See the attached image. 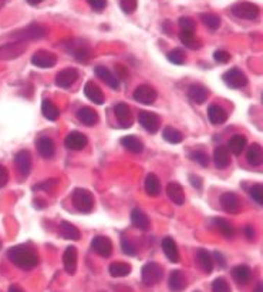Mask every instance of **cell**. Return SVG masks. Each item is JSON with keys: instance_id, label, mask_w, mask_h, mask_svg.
<instances>
[{"instance_id": "cell-1", "label": "cell", "mask_w": 263, "mask_h": 292, "mask_svg": "<svg viewBox=\"0 0 263 292\" xmlns=\"http://www.w3.org/2000/svg\"><path fill=\"white\" fill-rule=\"evenodd\" d=\"M7 258L12 261V264L19 266L25 271L33 269L39 265V255L32 246L29 245H16L12 246L7 251Z\"/></svg>"}, {"instance_id": "cell-2", "label": "cell", "mask_w": 263, "mask_h": 292, "mask_svg": "<svg viewBox=\"0 0 263 292\" xmlns=\"http://www.w3.org/2000/svg\"><path fill=\"white\" fill-rule=\"evenodd\" d=\"M76 210L83 214H90L94 208V197L86 188H76L71 194Z\"/></svg>"}, {"instance_id": "cell-3", "label": "cell", "mask_w": 263, "mask_h": 292, "mask_svg": "<svg viewBox=\"0 0 263 292\" xmlns=\"http://www.w3.org/2000/svg\"><path fill=\"white\" fill-rule=\"evenodd\" d=\"M49 33L46 26L39 25V23H32L21 30H17L12 34V37L16 39L17 41H29V40H40L43 37H46V34Z\"/></svg>"}, {"instance_id": "cell-4", "label": "cell", "mask_w": 263, "mask_h": 292, "mask_svg": "<svg viewBox=\"0 0 263 292\" xmlns=\"http://www.w3.org/2000/svg\"><path fill=\"white\" fill-rule=\"evenodd\" d=\"M164 278V269L158 262H147L141 269V279L145 286H154Z\"/></svg>"}, {"instance_id": "cell-5", "label": "cell", "mask_w": 263, "mask_h": 292, "mask_svg": "<svg viewBox=\"0 0 263 292\" xmlns=\"http://www.w3.org/2000/svg\"><path fill=\"white\" fill-rule=\"evenodd\" d=\"M230 12L233 16H236L239 19L245 20H255L259 16L260 9L255 3H250V2H239L236 5L230 7Z\"/></svg>"}, {"instance_id": "cell-6", "label": "cell", "mask_w": 263, "mask_h": 292, "mask_svg": "<svg viewBox=\"0 0 263 292\" xmlns=\"http://www.w3.org/2000/svg\"><path fill=\"white\" fill-rule=\"evenodd\" d=\"M222 79H224L225 84L230 87V88H233V90L244 88V87L248 84L246 74H245L241 69H237V67H232L228 72H225Z\"/></svg>"}, {"instance_id": "cell-7", "label": "cell", "mask_w": 263, "mask_h": 292, "mask_svg": "<svg viewBox=\"0 0 263 292\" xmlns=\"http://www.w3.org/2000/svg\"><path fill=\"white\" fill-rule=\"evenodd\" d=\"M27 50L26 41H14L0 46V60H14L20 57Z\"/></svg>"}, {"instance_id": "cell-8", "label": "cell", "mask_w": 263, "mask_h": 292, "mask_svg": "<svg viewBox=\"0 0 263 292\" xmlns=\"http://www.w3.org/2000/svg\"><path fill=\"white\" fill-rule=\"evenodd\" d=\"M134 100L139 103V104H144V106H151L155 103L158 94L157 90L154 87L148 86V84H142V86H138L135 90H134V94H132Z\"/></svg>"}, {"instance_id": "cell-9", "label": "cell", "mask_w": 263, "mask_h": 292, "mask_svg": "<svg viewBox=\"0 0 263 292\" xmlns=\"http://www.w3.org/2000/svg\"><path fill=\"white\" fill-rule=\"evenodd\" d=\"M14 164L19 174L26 178L32 173V168H33V161H32V154L27 150H20L19 153L14 155Z\"/></svg>"}, {"instance_id": "cell-10", "label": "cell", "mask_w": 263, "mask_h": 292, "mask_svg": "<svg viewBox=\"0 0 263 292\" xmlns=\"http://www.w3.org/2000/svg\"><path fill=\"white\" fill-rule=\"evenodd\" d=\"M138 121L139 124L142 126V128L151 134L157 133L158 130H159V127H161V119H159V116L155 113H151V111H145V110L139 111Z\"/></svg>"}, {"instance_id": "cell-11", "label": "cell", "mask_w": 263, "mask_h": 292, "mask_svg": "<svg viewBox=\"0 0 263 292\" xmlns=\"http://www.w3.org/2000/svg\"><path fill=\"white\" fill-rule=\"evenodd\" d=\"M57 63V56L47 50H37L32 56V64L39 69H52Z\"/></svg>"}, {"instance_id": "cell-12", "label": "cell", "mask_w": 263, "mask_h": 292, "mask_svg": "<svg viewBox=\"0 0 263 292\" xmlns=\"http://www.w3.org/2000/svg\"><path fill=\"white\" fill-rule=\"evenodd\" d=\"M91 248L94 253L103 257V258H108L112 254V242L111 239L104 235H95L91 241Z\"/></svg>"}, {"instance_id": "cell-13", "label": "cell", "mask_w": 263, "mask_h": 292, "mask_svg": "<svg viewBox=\"0 0 263 292\" xmlns=\"http://www.w3.org/2000/svg\"><path fill=\"white\" fill-rule=\"evenodd\" d=\"M79 70L73 69V67H67L64 70H61L60 73L56 76V84L60 88H70V87L79 80Z\"/></svg>"}, {"instance_id": "cell-14", "label": "cell", "mask_w": 263, "mask_h": 292, "mask_svg": "<svg viewBox=\"0 0 263 292\" xmlns=\"http://www.w3.org/2000/svg\"><path fill=\"white\" fill-rule=\"evenodd\" d=\"M87 144H88V140H87L86 134L80 133V131H71V133H68L66 140H64V146H66L68 150H73V151H81Z\"/></svg>"}, {"instance_id": "cell-15", "label": "cell", "mask_w": 263, "mask_h": 292, "mask_svg": "<svg viewBox=\"0 0 263 292\" xmlns=\"http://www.w3.org/2000/svg\"><path fill=\"white\" fill-rule=\"evenodd\" d=\"M221 206L225 213L237 214L241 211V199L235 193H224L221 195Z\"/></svg>"}, {"instance_id": "cell-16", "label": "cell", "mask_w": 263, "mask_h": 292, "mask_svg": "<svg viewBox=\"0 0 263 292\" xmlns=\"http://www.w3.org/2000/svg\"><path fill=\"white\" fill-rule=\"evenodd\" d=\"M188 97L192 103L195 104H204L205 101L209 97V90L199 83H194L188 87Z\"/></svg>"}, {"instance_id": "cell-17", "label": "cell", "mask_w": 263, "mask_h": 292, "mask_svg": "<svg viewBox=\"0 0 263 292\" xmlns=\"http://www.w3.org/2000/svg\"><path fill=\"white\" fill-rule=\"evenodd\" d=\"M114 113H115V117L118 120L121 127L128 128V127L132 126V113L131 110H130V107H128V104H125V103H117V104L114 106Z\"/></svg>"}, {"instance_id": "cell-18", "label": "cell", "mask_w": 263, "mask_h": 292, "mask_svg": "<svg viewBox=\"0 0 263 292\" xmlns=\"http://www.w3.org/2000/svg\"><path fill=\"white\" fill-rule=\"evenodd\" d=\"M63 264L67 274L74 275L77 271V248L76 246H67L63 254Z\"/></svg>"}, {"instance_id": "cell-19", "label": "cell", "mask_w": 263, "mask_h": 292, "mask_svg": "<svg viewBox=\"0 0 263 292\" xmlns=\"http://www.w3.org/2000/svg\"><path fill=\"white\" fill-rule=\"evenodd\" d=\"M95 74L99 76V79L104 81L108 87H111L112 90H118L119 88V80L115 74L112 73L110 69L105 66H97L95 67Z\"/></svg>"}, {"instance_id": "cell-20", "label": "cell", "mask_w": 263, "mask_h": 292, "mask_svg": "<svg viewBox=\"0 0 263 292\" xmlns=\"http://www.w3.org/2000/svg\"><path fill=\"white\" fill-rule=\"evenodd\" d=\"M84 94H86V97L90 101H92L94 104H97V106H101V104H104L105 101V97L103 92H101V88H100L94 81H87L86 86H84Z\"/></svg>"}, {"instance_id": "cell-21", "label": "cell", "mask_w": 263, "mask_h": 292, "mask_svg": "<svg viewBox=\"0 0 263 292\" xmlns=\"http://www.w3.org/2000/svg\"><path fill=\"white\" fill-rule=\"evenodd\" d=\"M162 245V251H164L165 257L170 259V262L177 264L179 262V251H178L177 242L171 238V237H165L161 242Z\"/></svg>"}, {"instance_id": "cell-22", "label": "cell", "mask_w": 263, "mask_h": 292, "mask_svg": "<svg viewBox=\"0 0 263 292\" xmlns=\"http://www.w3.org/2000/svg\"><path fill=\"white\" fill-rule=\"evenodd\" d=\"M37 146V151L43 157V159H53L54 154H56V146H54V141L49 137H40L36 143Z\"/></svg>"}, {"instance_id": "cell-23", "label": "cell", "mask_w": 263, "mask_h": 292, "mask_svg": "<svg viewBox=\"0 0 263 292\" xmlns=\"http://www.w3.org/2000/svg\"><path fill=\"white\" fill-rule=\"evenodd\" d=\"M168 286L172 292H182L186 288V277L181 269L172 271L168 279Z\"/></svg>"}, {"instance_id": "cell-24", "label": "cell", "mask_w": 263, "mask_h": 292, "mask_svg": "<svg viewBox=\"0 0 263 292\" xmlns=\"http://www.w3.org/2000/svg\"><path fill=\"white\" fill-rule=\"evenodd\" d=\"M232 278L239 285H246L252 279V269L248 265H236L232 268Z\"/></svg>"}, {"instance_id": "cell-25", "label": "cell", "mask_w": 263, "mask_h": 292, "mask_svg": "<svg viewBox=\"0 0 263 292\" xmlns=\"http://www.w3.org/2000/svg\"><path fill=\"white\" fill-rule=\"evenodd\" d=\"M166 194H168V197H170L172 203L177 204V206H182L185 203L184 188L177 181H172L166 186Z\"/></svg>"}, {"instance_id": "cell-26", "label": "cell", "mask_w": 263, "mask_h": 292, "mask_svg": "<svg viewBox=\"0 0 263 292\" xmlns=\"http://www.w3.org/2000/svg\"><path fill=\"white\" fill-rule=\"evenodd\" d=\"M77 119L84 124V126H95L99 123V114L91 107H81L77 111Z\"/></svg>"}, {"instance_id": "cell-27", "label": "cell", "mask_w": 263, "mask_h": 292, "mask_svg": "<svg viewBox=\"0 0 263 292\" xmlns=\"http://www.w3.org/2000/svg\"><path fill=\"white\" fill-rule=\"evenodd\" d=\"M208 117H209L210 123L215 124V126L224 124L225 121L228 120V111L219 104H212L208 108Z\"/></svg>"}, {"instance_id": "cell-28", "label": "cell", "mask_w": 263, "mask_h": 292, "mask_svg": "<svg viewBox=\"0 0 263 292\" xmlns=\"http://www.w3.org/2000/svg\"><path fill=\"white\" fill-rule=\"evenodd\" d=\"M197 261L199 268H201L204 273L206 274L212 273V269H213V257L210 255V253H208V251L204 250V248L198 250Z\"/></svg>"}, {"instance_id": "cell-29", "label": "cell", "mask_w": 263, "mask_h": 292, "mask_svg": "<svg viewBox=\"0 0 263 292\" xmlns=\"http://www.w3.org/2000/svg\"><path fill=\"white\" fill-rule=\"evenodd\" d=\"M213 161H215V166H217L219 170H224L226 167H229L230 155L228 148L225 146L217 147L215 151H213Z\"/></svg>"}, {"instance_id": "cell-30", "label": "cell", "mask_w": 263, "mask_h": 292, "mask_svg": "<svg viewBox=\"0 0 263 292\" xmlns=\"http://www.w3.org/2000/svg\"><path fill=\"white\" fill-rule=\"evenodd\" d=\"M60 235L64 239H71V241H79L81 237L79 228L68 221L60 222Z\"/></svg>"}, {"instance_id": "cell-31", "label": "cell", "mask_w": 263, "mask_h": 292, "mask_svg": "<svg viewBox=\"0 0 263 292\" xmlns=\"http://www.w3.org/2000/svg\"><path fill=\"white\" fill-rule=\"evenodd\" d=\"M121 144L123 147H125L130 153H134V154H139L144 151V143L138 139V137H135V136H125L121 139Z\"/></svg>"}, {"instance_id": "cell-32", "label": "cell", "mask_w": 263, "mask_h": 292, "mask_svg": "<svg viewBox=\"0 0 263 292\" xmlns=\"http://www.w3.org/2000/svg\"><path fill=\"white\" fill-rule=\"evenodd\" d=\"M131 221L134 227H137L141 231H147L150 228V218H148V215L142 210H139V208H134L131 211Z\"/></svg>"}, {"instance_id": "cell-33", "label": "cell", "mask_w": 263, "mask_h": 292, "mask_svg": "<svg viewBox=\"0 0 263 292\" xmlns=\"http://www.w3.org/2000/svg\"><path fill=\"white\" fill-rule=\"evenodd\" d=\"M145 193L150 197H158L161 193V183L154 173H150L145 178Z\"/></svg>"}, {"instance_id": "cell-34", "label": "cell", "mask_w": 263, "mask_h": 292, "mask_svg": "<svg viewBox=\"0 0 263 292\" xmlns=\"http://www.w3.org/2000/svg\"><path fill=\"white\" fill-rule=\"evenodd\" d=\"M246 137L242 136V134H235L232 139L228 141V151H230L232 154H235V155H239V154H242V151L245 150V147H246Z\"/></svg>"}, {"instance_id": "cell-35", "label": "cell", "mask_w": 263, "mask_h": 292, "mask_svg": "<svg viewBox=\"0 0 263 292\" xmlns=\"http://www.w3.org/2000/svg\"><path fill=\"white\" fill-rule=\"evenodd\" d=\"M246 160L249 163L250 166L259 167L262 164L263 161V153H262V147L259 144H252V146L248 148V153H246Z\"/></svg>"}, {"instance_id": "cell-36", "label": "cell", "mask_w": 263, "mask_h": 292, "mask_svg": "<svg viewBox=\"0 0 263 292\" xmlns=\"http://www.w3.org/2000/svg\"><path fill=\"white\" fill-rule=\"evenodd\" d=\"M73 52L74 59L77 60L79 63H88L92 57L91 49L86 44H79V46H73V50H70V53Z\"/></svg>"}, {"instance_id": "cell-37", "label": "cell", "mask_w": 263, "mask_h": 292, "mask_svg": "<svg viewBox=\"0 0 263 292\" xmlns=\"http://www.w3.org/2000/svg\"><path fill=\"white\" fill-rule=\"evenodd\" d=\"M131 265L127 262H112L108 268V273L114 278H124V277L131 274Z\"/></svg>"}, {"instance_id": "cell-38", "label": "cell", "mask_w": 263, "mask_h": 292, "mask_svg": "<svg viewBox=\"0 0 263 292\" xmlns=\"http://www.w3.org/2000/svg\"><path fill=\"white\" fill-rule=\"evenodd\" d=\"M179 40L185 47L191 49V50H197L201 49V41L195 37V32H186V30H181L179 32Z\"/></svg>"}, {"instance_id": "cell-39", "label": "cell", "mask_w": 263, "mask_h": 292, "mask_svg": "<svg viewBox=\"0 0 263 292\" xmlns=\"http://www.w3.org/2000/svg\"><path fill=\"white\" fill-rule=\"evenodd\" d=\"M41 113H43V116H44L47 120L56 121V120L59 119L60 110L59 107L56 106L52 100H43V103H41Z\"/></svg>"}, {"instance_id": "cell-40", "label": "cell", "mask_w": 263, "mask_h": 292, "mask_svg": "<svg viewBox=\"0 0 263 292\" xmlns=\"http://www.w3.org/2000/svg\"><path fill=\"white\" fill-rule=\"evenodd\" d=\"M215 226L219 230V233L224 235L225 238H233V235H235V228L233 226L230 224L228 219L225 218H215Z\"/></svg>"}, {"instance_id": "cell-41", "label": "cell", "mask_w": 263, "mask_h": 292, "mask_svg": "<svg viewBox=\"0 0 263 292\" xmlns=\"http://www.w3.org/2000/svg\"><path fill=\"white\" fill-rule=\"evenodd\" d=\"M162 137H164L165 141H168L170 144H179V143H182V140H184V136L182 133L177 130V128H174V127H165L164 131H162Z\"/></svg>"}, {"instance_id": "cell-42", "label": "cell", "mask_w": 263, "mask_h": 292, "mask_svg": "<svg viewBox=\"0 0 263 292\" xmlns=\"http://www.w3.org/2000/svg\"><path fill=\"white\" fill-rule=\"evenodd\" d=\"M201 20L204 21V25L210 30H217L221 26V17L215 13H202L201 16Z\"/></svg>"}, {"instance_id": "cell-43", "label": "cell", "mask_w": 263, "mask_h": 292, "mask_svg": "<svg viewBox=\"0 0 263 292\" xmlns=\"http://www.w3.org/2000/svg\"><path fill=\"white\" fill-rule=\"evenodd\" d=\"M166 57H168V60L171 63L177 64V66H182V64H185V61H186V56H185V52L182 49H174V50H171L170 53L166 54Z\"/></svg>"}, {"instance_id": "cell-44", "label": "cell", "mask_w": 263, "mask_h": 292, "mask_svg": "<svg viewBox=\"0 0 263 292\" xmlns=\"http://www.w3.org/2000/svg\"><path fill=\"white\" fill-rule=\"evenodd\" d=\"M250 193V197L253 198V201H256L259 206H263V186L262 184H253V186L250 187L249 190Z\"/></svg>"}, {"instance_id": "cell-45", "label": "cell", "mask_w": 263, "mask_h": 292, "mask_svg": "<svg viewBox=\"0 0 263 292\" xmlns=\"http://www.w3.org/2000/svg\"><path fill=\"white\" fill-rule=\"evenodd\" d=\"M212 292H232L228 281L222 277L217 278L212 282Z\"/></svg>"}, {"instance_id": "cell-46", "label": "cell", "mask_w": 263, "mask_h": 292, "mask_svg": "<svg viewBox=\"0 0 263 292\" xmlns=\"http://www.w3.org/2000/svg\"><path fill=\"white\" fill-rule=\"evenodd\" d=\"M119 7L125 14H132L138 7V0H119Z\"/></svg>"}, {"instance_id": "cell-47", "label": "cell", "mask_w": 263, "mask_h": 292, "mask_svg": "<svg viewBox=\"0 0 263 292\" xmlns=\"http://www.w3.org/2000/svg\"><path fill=\"white\" fill-rule=\"evenodd\" d=\"M121 250H123V253H124L125 255H128V257H134V255L137 254V246L134 245V242L128 238L121 239Z\"/></svg>"}, {"instance_id": "cell-48", "label": "cell", "mask_w": 263, "mask_h": 292, "mask_svg": "<svg viewBox=\"0 0 263 292\" xmlns=\"http://www.w3.org/2000/svg\"><path fill=\"white\" fill-rule=\"evenodd\" d=\"M179 27L181 30H186V32H195L197 29V21L192 19V17H188V16H184L179 19Z\"/></svg>"}, {"instance_id": "cell-49", "label": "cell", "mask_w": 263, "mask_h": 292, "mask_svg": "<svg viewBox=\"0 0 263 292\" xmlns=\"http://www.w3.org/2000/svg\"><path fill=\"white\" fill-rule=\"evenodd\" d=\"M191 159L194 160V161H197L198 164H201L202 167L209 166V157H208V154L202 151V150L194 151V153L191 154Z\"/></svg>"}, {"instance_id": "cell-50", "label": "cell", "mask_w": 263, "mask_h": 292, "mask_svg": "<svg viewBox=\"0 0 263 292\" xmlns=\"http://www.w3.org/2000/svg\"><path fill=\"white\" fill-rule=\"evenodd\" d=\"M213 59H215V61L219 63V64H226L230 60V54L228 53L226 50H217V52L213 53Z\"/></svg>"}, {"instance_id": "cell-51", "label": "cell", "mask_w": 263, "mask_h": 292, "mask_svg": "<svg viewBox=\"0 0 263 292\" xmlns=\"http://www.w3.org/2000/svg\"><path fill=\"white\" fill-rule=\"evenodd\" d=\"M87 3L95 12H103L107 7V0H87Z\"/></svg>"}, {"instance_id": "cell-52", "label": "cell", "mask_w": 263, "mask_h": 292, "mask_svg": "<svg viewBox=\"0 0 263 292\" xmlns=\"http://www.w3.org/2000/svg\"><path fill=\"white\" fill-rule=\"evenodd\" d=\"M7 181H9V171L3 164H0V188L6 186Z\"/></svg>"}, {"instance_id": "cell-53", "label": "cell", "mask_w": 263, "mask_h": 292, "mask_svg": "<svg viewBox=\"0 0 263 292\" xmlns=\"http://www.w3.org/2000/svg\"><path fill=\"white\" fill-rule=\"evenodd\" d=\"M244 234H245V237L248 238V241H255V237H256V231H255V228H253L252 226L245 227Z\"/></svg>"}, {"instance_id": "cell-54", "label": "cell", "mask_w": 263, "mask_h": 292, "mask_svg": "<svg viewBox=\"0 0 263 292\" xmlns=\"http://www.w3.org/2000/svg\"><path fill=\"white\" fill-rule=\"evenodd\" d=\"M57 186V179H47L43 184L34 187V190H41V188H46V190H52L53 187Z\"/></svg>"}, {"instance_id": "cell-55", "label": "cell", "mask_w": 263, "mask_h": 292, "mask_svg": "<svg viewBox=\"0 0 263 292\" xmlns=\"http://www.w3.org/2000/svg\"><path fill=\"white\" fill-rule=\"evenodd\" d=\"M189 181H191V184L197 190H201L202 188V178L199 177V175H195V174H189Z\"/></svg>"}, {"instance_id": "cell-56", "label": "cell", "mask_w": 263, "mask_h": 292, "mask_svg": "<svg viewBox=\"0 0 263 292\" xmlns=\"http://www.w3.org/2000/svg\"><path fill=\"white\" fill-rule=\"evenodd\" d=\"M213 257H215V259L218 261V265L221 266V268H224L225 265H226V262H225V258H224V255L221 253H218V251H215L213 253Z\"/></svg>"}, {"instance_id": "cell-57", "label": "cell", "mask_w": 263, "mask_h": 292, "mask_svg": "<svg viewBox=\"0 0 263 292\" xmlns=\"http://www.w3.org/2000/svg\"><path fill=\"white\" fill-rule=\"evenodd\" d=\"M9 292H25V291H23L19 285H14L13 284V285L9 286Z\"/></svg>"}, {"instance_id": "cell-58", "label": "cell", "mask_w": 263, "mask_h": 292, "mask_svg": "<svg viewBox=\"0 0 263 292\" xmlns=\"http://www.w3.org/2000/svg\"><path fill=\"white\" fill-rule=\"evenodd\" d=\"M26 2L30 6H39L40 3H43L44 0H26Z\"/></svg>"}, {"instance_id": "cell-59", "label": "cell", "mask_w": 263, "mask_h": 292, "mask_svg": "<svg viewBox=\"0 0 263 292\" xmlns=\"http://www.w3.org/2000/svg\"><path fill=\"white\" fill-rule=\"evenodd\" d=\"M253 292H262V284H260V282L257 284L256 288H255V291H253Z\"/></svg>"}, {"instance_id": "cell-60", "label": "cell", "mask_w": 263, "mask_h": 292, "mask_svg": "<svg viewBox=\"0 0 263 292\" xmlns=\"http://www.w3.org/2000/svg\"><path fill=\"white\" fill-rule=\"evenodd\" d=\"M0 248H2V242H0Z\"/></svg>"}, {"instance_id": "cell-61", "label": "cell", "mask_w": 263, "mask_h": 292, "mask_svg": "<svg viewBox=\"0 0 263 292\" xmlns=\"http://www.w3.org/2000/svg\"><path fill=\"white\" fill-rule=\"evenodd\" d=\"M195 292H201V291H195Z\"/></svg>"}]
</instances>
